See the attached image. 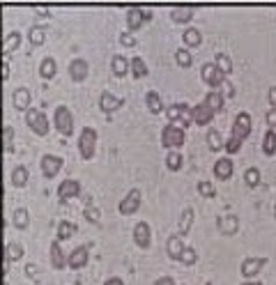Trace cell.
Segmentation results:
<instances>
[{
	"instance_id": "obj_1",
	"label": "cell",
	"mask_w": 276,
	"mask_h": 285,
	"mask_svg": "<svg viewBox=\"0 0 276 285\" xmlns=\"http://www.w3.org/2000/svg\"><path fill=\"white\" fill-rule=\"evenodd\" d=\"M184 140H187V131L180 125L168 122V125L163 127V131H161V145L163 147H168V150L173 152V150H177V147H182Z\"/></svg>"
},
{
	"instance_id": "obj_2",
	"label": "cell",
	"mask_w": 276,
	"mask_h": 285,
	"mask_svg": "<svg viewBox=\"0 0 276 285\" xmlns=\"http://www.w3.org/2000/svg\"><path fill=\"white\" fill-rule=\"evenodd\" d=\"M78 152H81V159L90 161L97 152V129L92 127H83L81 134H78Z\"/></svg>"
},
{
	"instance_id": "obj_3",
	"label": "cell",
	"mask_w": 276,
	"mask_h": 285,
	"mask_svg": "<svg viewBox=\"0 0 276 285\" xmlns=\"http://www.w3.org/2000/svg\"><path fill=\"white\" fill-rule=\"evenodd\" d=\"M53 125L60 131V136L69 138L74 134V113L67 108V106H58L56 113H53Z\"/></svg>"
},
{
	"instance_id": "obj_4",
	"label": "cell",
	"mask_w": 276,
	"mask_h": 285,
	"mask_svg": "<svg viewBox=\"0 0 276 285\" xmlns=\"http://www.w3.org/2000/svg\"><path fill=\"white\" fill-rule=\"evenodd\" d=\"M150 19H152L150 10H143V7H129L127 10V28H129V32L141 30L145 23H150Z\"/></svg>"
},
{
	"instance_id": "obj_5",
	"label": "cell",
	"mask_w": 276,
	"mask_h": 285,
	"mask_svg": "<svg viewBox=\"0 0 276 285\" xmlns=\"http://www.w3.org/2000/svg\"><path fill=\"white\" fill-rule=\"evenodd\" d=\"M141 200H143L141 189H131V191L122 198V202H120V207L118 209H120L122 216H134V214L141 209Z\"/></svg>"
},
{
	"instance_id": "obj_6",
	"label": "cell",
	"mask_w": 276,
	"mask_h": 285,
	"mask_svg": "<svg viewBox=\"0 0 276 285\" xmlns=\"http://www.w3.org/2000/svg\"><path fill=\"white\" fill-rule=\"evenodd\" d=\"M26 125L30 127V129L35 131L37 136H46L48 129H51V127H48L46 115H44L42 110H32V108L26 113Z\"/></svg>"
},
{
	"instance_id": "obj_7",
	"label": "cell",
	"mask_w": 276,
	"mask_h": 285,
	"mask_svg": "<svg viewBox=\"0 0 276 285\" xmlns=\"http://www.w3.org/2000/svg\"><path fill=\"white\" fill-rule=\"evenodd\" d=\"M200 78H203V83L209 85L212 90L221 88V85H224V81H226V76L219 72V67H216L214 63L203 65V69H200Z\"/></svg>"
},
{
	"instance_id": "obj_8",
	"label": "cell",
	"mask_w": 276,
	"mask_h": 285,
	"mask_svg": "<svg viewBox=\"0 0 276 285\" xmlns=\"http://www.w3.org/2000/svg\"><path fill=\"white\" fill-rule=\"evenodd\" d=\"M90 262V244H83V246H76V249L72 251V253L67 255V264H69V269L78 271V269H83L85 264Z\"/></svg>"
},
{
	"instance_id": "obj_9",
	"label": "cell",
	"mask_w": 276,
	"mask_h": 285,
	"mask_svg": "<svg viewBox=\"0 0 276 285\" xmlns=\"http://www.w3.org/2000/svg\"><path fill=\"white\" fill-rule=\"evenodd\" d=\"M251 129H253V122H251L249 113H240L233 122V136L240 140H246L251 136Z\"/></svg>"
},
{
	"instance_id": "obj_10",
	"label": "cell",
	"mask_w": 276,
	"mask_h": 285,
	"mask_svg": "<svg viewBox=\"0 0 276 285\" xmlns=\"http://www.w3.org/2000/svg\"><path fill=\"white\" fill-rule=\"evenodd\" d=\"M39 166H42V175L51 180V177H56L58 173L63 170L65 161H63V156H56V154H44V156H42V163H39Z\"/></svg>"
},
{
	"instance_id": "obj_11",
	"label": "cell",
	"mask_w": 276,
	"mask_h": 285,
	"mask_svg": "<svg viewBox=\"0 0 276 285\" xmlns=\"http://www.w3.org/2000/svg\"><path fill=\"white\" fill-rule=\"evenodd\" d=\"M134 242L138 249H150V244H152V230L150 225H147L145 221H138L136 223V228H134Z\"/></svg>"
},
{
	"instance_id": "obj_12",
	"label": "cell",
	"mask_w": 276,
	"mask_h": 285,
	"mask_svg": "<svg viewBox=\"0 0 276 285\" xmlns=\"http://www.w3.org/2000/svg\"><path fill=\"white\" fill-rule=\"evenodd\" d=\"M265 264H267V258H244V262H242V276L246 280H253V276L260 274Z\"/></svg>"
},
{
	"instance_id": "obj_13",
	"label": "cell",
	"mask_w": 276,
	"mask_h": 285,
	"mask_svg": "<svg viewBox=\"0 0 276 285\" xmlns=\"http://www.w3.org/2000/svg\"><path fill=\"white\" fill-rule=\"evenodd\" d=\"M88 74H90V65L85 63L83 58H76V60L69 63V76H72L74 83H83Z\"/></svg>"
},
{
	"instance_id": "obj_14",
	"label": "cell",
	"mask_w": 276,
	"mask_h": 285,
	"mask_svg": "<svg viewBox=\"0 0 276 285\" xmlns=\"http://www.w3.org/2000/svg\"><path fill=\"white\" fill-rule=\"evenodd\" d=\"M191 115H193V122H196V125H200V127H207L209 122H212L214 120V110L209 108L207 104H205V101H200V104H196L191 108Z\"/></svg>"
},
{
	"instance_id": "obj_15",
	"label": "cell",
	"mask_w": 276,
	"mask_h": 285,
	"mask_svg": "<svg viewBox=\"0 0 276 285\" xmlns=\"http://www.w3.org/2000/svg\"><path fill=\"white\" fill-rule=\"evenodd\" d=\"M81 196V182L78 180H65L60 187H58V198L60 200H72V198Z\"/></svg>"
},
{
	"instance_id": "obj_16",
	"label": "cell",
	"mask_w": 276,
	"mask_h": 285,
	"mask_svg": "<svg viewBox=\"0 0 276 285\" xmlns=\"http://www.w3.org/2000/svg\"><path fill=\"white\" fill-rule=\"evenodd\" d=\"M216 228H219L221 235H237L240 233V218L235 216V214H226V216L219 218V223H216Z\"/></svg>"
},
{
	"instance_id": "obj_17",
	"label": "cell",
	"mask_w": 276,
	"mask_h": 285,
	"mask_svg": "<svg viewBox=\"0 0 276 285\" xmlns=\"http://www.w3.org/2000/svg\"><path fill=\"white\" fill-rule=\"evenodd\" d=\"M122 104H125V99L115 97V94H111V92H101V97H99V108L104 110V113H115V110L122 108Z\"/></svg>"
},
{
	"instance_id": "obj_18",
	"label": "cell",
	"mask_w": 276,
	"mask_h": 285,
	"mask_svg": "<svg viewBox=\"0 0 276 285\" xmlns=\"http://www.w3.org/2000/svg\"><path fill=\"white\" fill-rule=\"evenodd\" d=\"M30 99H32V94L28 88H16L14 97H12V104H14L16 110H26L28 113V110H30Z\"/></svg>"
},
{
	"instance_id": "obj_19",
	"label": "cell",
	"mask_w": 276,
	"mask_h": 285,
	"mask_svg": "<svg viewBox=\"0 0 276 285\" xmlns=\"http://www.w3.org/2000/svg\"><path fill=\"white\" fill-rule=\"evenodd\" d=\"M184 249H187V246H184V237H182V235H171V237H168L166 253L171 255L173 260H180V255H182Z\"/></svg>"
},
{
	"instance_id": "obj_20",
	"label": "cell",
	"mask_w": 276,
	"mask_h": 285,
	"mask_svg": "<svg viewBox=\"0 0 276 285\" xmlns=\"http://www.w3.org/2000/svg\"><path fill=\"white\" fill-rule=\"evenodd\" d=\"M51 264L53 269H65V267H69L67 264V255L63 253V246H60V239H56V242L51 244Z\"/></svg>"
},
{
	"instance_id": "obj_21",
	"label": "cell",
	"mask_w": 276,
	"mask_h": 285,
	"mask_svg": "<svg viewBox=\"0 0 276 285\" xmlns=\"http://www.w3.org/2000/svg\"><path fill=\"white\" fill-rule=\"evenodd\" d=\"M21 39H23V35L19 30L7 32L5 39H3V55H10V53L19 51V46H21Z\"/></svg>"
},
{
	"instance_id": "obj_22",
	"label": "cell",
	"mask_w": 276,
	"mask_h": 285,
	"mask_svg": "<svg viewBox=\"0 0 276 285\" xmlns=\"http://www.w3.org/2000/svg\"><path fill=\"white\" fill-rule=\"evenodd\" d=\"M193 12H196L193 5H177L171 10V19L175 23H189L193 19Z\"/></svg>"
},
{
	"instance_id": "obj_23",
	"label": "cell",
	"mask_w": 276,
	"mask_h": 285,
	"mask_svg": "<svg viewBox=\"0 0 276 285\" xmlns=\"http://www.w3.org/2000/svg\"><path fill=\"white\" fill-rule=\"evenodd\" d=\"M233 161L228 159V156H226V159H219L216 161V163H214V175H216V180H230V177H233Z\"/></svg>"
},
{
	"instance_id": "obj_24",
	"label": "cell",
	"mask_w": 276,
	"mask_h": 285,
	"mask_svg": "<svg viewBox=\"0 0 276 285\" xmlns=\"http://www.w3.org/2000/svg\"><path fill=\"white\" fill-rule=\"evenodd\" d=\"M111 69H113V74L118 78L127 76V74H131V63L127 60L125 55H113V60H111Z\"/></svg>"
},
{
	"instance_id": "obj_25",
	"label": "cell",
	"mask_w": 276,
	"mask_h": 285,
	"mask_svg": "<svg viewBox=\"0 0 276 285\" xmlns=\"http://www.w3.org/2000/svg\"><path fill=\"white\" fill-rule=\"evenodd\" d=\"M145 106L147 110H150L152 115H159L163 110V101H161V94L156 92V90H150V92L145 94Z\"/></svg>"
},
{
	"instance_id": "obj_26",
	"label": "cell",
	"mask_w": 276,
	"mask_h": 285,
	"mask_svg": "<svg viewBox=\"0 0 276 285\" xmlns=\"http://www.w3.org/2000/svg\"><path fill=\"white\" fill-rule=\"evenodd\" d=\"M205 104H207L214 113H221L226 106V97L221 92H216V90H212V92H207V97H205Z\"/></svg>"
},
{
	"instance_id": "obj_27",
	"label": "cell",
	"mask_w": 276,
	"mask_h": 285,
	"mask_svg": "<svg viewBox=\"0 0 276 285\" xmlns=\"http://www.w3.org/2000/svg\"><path fill=\"white\" fill-rule=\"evenodd\" d=\"M56 74H58V63L53 58H44L42 65H39V76H42L44 81H51Z\"/></svg>"
},
{
	"instance_id": "obj_28",
	"label": "cell",
	"mask_w": 276,
	"mask_h": 285,
	"mask_svg": "<svg viewBox=\"0 0 276 285\" xmlns=\"http://www.w3.org/2000/svg\"><path fill=\"white\" fill-rule=\"evenodd\" d=\"M207 147L212 152H221L226 147V140L221 138V131L219 129H209L207 131Z\"/></svg>"
},
{
	"instance_id": "obj_29",
	"label": "cell",
	"mask_w": 276,
	"mask_h": 285,
	"mask_svg": "<svg viewBox=\"0 0 276 285\" xmlns=\"http://www.w3.org/2000/svg\"><path fill=\"white\" fill-rule=\"evenodd\" d=\"M76 223L74 221H60L58 223V239L60 242H65V239H72L74 235H76Z\"/></svg>"
},
{
	"instance_id": "obj_30",
	"label": "cell",
	"mask_w": 276,
	"mask_h": 285,
	"mask_svg": "<svg viewBox=\"0 0 276 285\" xmlns=\"http://www.w3.org/2000/svg\"><path fill=\"white\" fill-rule=\"evenodd\" d=\"M214 65L219 67V72L224 74L226 78L233 74V60H230V55H226V53H216V55H214Z\"/></svg>"
},
{
	"instance_id": "obj_31",
	"label": "cell",
	"mask_w": 276,
	"mask_h": 285,
	"mask_svg": "<svg viewBox=\"0 0 276 285\" xmlns=\"http://www.w3.org/2000/svg\"><path fill=\"white\" fill-rule=\"evenodd\" d=\"M182 166H184V156L180 154L177 150L168 152V154H166V168H168V170H171V173H177Z\"/></svg>"
},
{
	"instance_id": "obj_32",
	"label": "cell",
	"mask_w": 276,
	"mask_h": 285,
	"mask_svg": "<svg viewBox=\"0 0 276 285\" xmlns=\"http://www.w3.org/2000/svg\"><path fill=\"white\" fill-rule=\"evenodd\" d=\"M182 39H184V44L191 46V48H196V46L203 44V35H200V30H196V28H187L184 35H182Z\"/></svg>"
},
{
	"instance_id": "obj_33",
	"label": "cell",
	"mask_w": 276,
	"mask_h": 285,
	"mask_svg": "<svg viewBox=\"0 0 276 285\" xmlns=\"http://www.w3.org/2000/svg\"><path fill=\"white\" fill-rule=\"evenodd\" d=\"M12 184H14L16 189H23L28 184V168L26 166H16L14 170H12Z\"/></svg>"
},
{
	"instance_id": "obj_34",
	"label": "cell",
	"mask_w": 276,
	"mask_h": 285,
	"mask_svg": "<svg viewBox=\"0 0 276 285\" xmlns=\"http://www.w3.org/2000/svg\"><path fill=\"white\" fill-rule=\"evenodd\" d=\"M5 255L12 260V262H14V260H21L23 255H26V249H23V244H19V242H7Z\"/></svg>"
},
{
	"instance_id": "obj_35",
	"label": "cell",
	"mask_w": 276,
	"mask_h": 285,
	"mask_svg": "<svg viewBox=\"0 0 276 285\" xmlns=\"http://www.w3.org/2000/svg\"><path fill=\"white\" fill-rule=\"evenodd\" d=\"M12 221H14V228L26 230L28 223H30V214H28L26 207H19V209L14 212V216H12Z\"/></svg>"
},
{
	"instance_id": "obj_36",
	"label": "cell",
	"mask_w": 276,
	"mask_h": 285,
	"mask_svg": "<svg viewBox=\"0 0 276 285\" xmlns=\"http://www.w3.org/2000/svg\"><path fill=\"white\" fill-rule=\"evenodd\" d=\"M28 39H30L32 46H42L44 39H46V28L42 26H32L30 32H28Z\"/></svg>"
},
{
	"instance_id": "obj_37",
	"label": "cell",
	"mask_w": 276,
	"mask_h": 285,
	"mask_svg": "<svg viewBox=\"0 0 276 285\" xmlns=\"http://www.w3.org/2000/svg\"><path fill=\"white\" fill-rule=\"evenodd\" d=\"M191 223H193V207H184L182 209V216H180V235H187L191 230Z\"/></svg>"
},
{
	"instance_id": "obj_38",
	"label": "cell",
	"mask_w": 276,
	"mask_h": 285,
	"mask_svg": "<svg viewBox=\"0 0 276 285\" xmlns=\"http://www.w3.org/2000/svg\"><path fill=\"white\" fill-rule=\"evenodd\" d=\"M262 152H265L267 156L276 154V131L274 129H269L265 134V138H262Z\"/></svg>"
},
{
	"instance_id": "obj_39",
	"label": "cell",
	"mask_w": 276,
	"mask_h": 285,
	"mask_svg": "<svg viewBox=\"0 0 276 285\" xmlns=\"http://www.w3.org/2000/svg\"><path fill=\"white\" fill-rule=\"evenodd\" d=\"M131 63V76L134 78H143V76H147V65H145V60L143 58H131L129 60Z\"/></svg>"
},
{
	"instance_id": "obj_40",
	"label": "cell",
	"mask_w": 276,
	"mask_h": 285,
	"mask_svg": "<svg viewBox=\"0 0 276 285\" xmlns=\"http://www.w3.org/2000/svg\"><path fill=\"white\" fill-rule=\"evenodd\" d=\"M83 216H85V221H90V223H99L101 212H99V207H94V205H92V198H88V200H85Z\"/></svg>"
},
{
	"instance_id": "obj_41",
	"label": "cell",
	"mask_w": 276,
	"mask_h": 285,
	"mask_svg": "<svg viewBox=\"0 0 276 285\" xmlns=\"http://www.w3.org/2000/svg\"><path fill=\"white\" fill-rule=\"evenodd\" d=\"M175 63L180 65V67L189 69V67H191V65H193V55L187 51V48L182 46V48H177V51H175Z\"/></svg>"
},
{
	"instance_id": "obj_42",
	"label": "cell",
	"mask_w": 276,
	"mask_h": 285,
	"mask_svg": "<svg viewBox=\"0 0 276 285\" xmlns=\"http://www.w3.org/2000/svg\"><path fill=\"white\" fill-rule=\"evenodd\" d=\"M3 145H5L7 154L14 152V129H12V127H5V129H3Z\"/></svg>"
},
{
	"instance_id": "obj_43",
	"label": "cell",
	"mask_w": 276,
	"mask_h": 285,
	"mask_svg": "<svg viewBox=\"0 0 276 285\" xmlns=\"http://www.w3.org/2000/svg\"><path fill=\"white\" fill-rule=\"evenodd\" d=\"M196 191H198L203 198H214V196H216V187H214L212 182H198Z\"/></svg>"
},
{
	"instance_id": "obj_44",
	"label": "cell",
	"mask_w": 276,
	"mask_h": 285,
	"mask_svg": "<svg viewBox=\"0 0 276 285\" xmlns=\"http://www.w3.org/2000/svg\"><path fill=\"white\" fill-rule=\"evenodd\" d=\"M196 260H198V253H196V249H191V246H187V249L182 251V255H180V262L187 264V267L196 264Z\"/></svg>"
},
{
	"instance_id": "obj_45",
	"label": "cell",
	"mask_w": 276,
	"mask_h": 285,
	"mask_svg": "<svg viewBox=\"0 0 276 285\" xmlns=\"http://www.w3.org/2000/svg\"><path fill=\"white\" fill-rule=\"evenodd\" d=\"M260 180H262V175H260V170H258V168H249V170L244 173V182L249 184V187H258V184H260Z\"/></svg>"
},
{
	"instance_id": "obj_46",
	"label": "cell",
	"mask_w": 276,
	"mask_h": 285,
	"mask_svg": "<svg viewBox=\"0 0 276 285\" xmlns=\"http://www.w3.org/2000/svg\"><path fill=\"white\" fill-rule=\"evenodd\" d=\"M242 143H244V140H240V138H235V136H230V138L226 140V147H224V150L228 152V154H237V152L242 150Z\"/></svg>"
},
{
	"instance_id": "obj_47",
	"label": "cell",
	"mask_w": 276,
	"mask_h": 285,
	"mask_svg": "<svg viewBox=\"0 0 276 285\" xmlns=\"http://www.w3.org/2000/svg\"><path fill=\"white\" fill-rule=\"evenodd\" d=\"M166 115L171 122H180V118H182V104H171L166 108Z\"/></svg>"
},
{
	"instance_id": "obj_48",
	"label": "cell",
	"mask_w": 276,
	"mask_h": 285,
	"mask_svg": "<svg viewBox=\"0 0 276 285\" xmlns=\"http://www.w3.org/2000/svg\"><path fill=\"white\" fill-rule=\"evenodd\" d=\"M120 44H122V46H129V48H134V46H136V39L131 37V32H129V30L120 32Z\"/></svg>"
},
{
	"instance_id": "obj_49",
	"label": "cell",
	"mask_w": 276,
	"mask_h": 285,
	"mask_svg": "<svg viewBox=\"0 0 276 285\" xmlns=\"http://www.w3.org/2000/svg\"><path fill=\"white\" fill-rule=\"evenodd\" d=\"M221 94H224L226 99H230V97H235V85L230 83L228 78L224 81V85H221Z\"/></svg>"
},
{
	"instance_id": "obj_50",
	"label": "cell",
	"mask_w": 276,
	"mask_h": 285,
	"mask_svg": "<svg viewBox=\"0 0 276 285\" xmlns=\"http://www.w3.org/2000/svg\"><path fill=\"white\" fill-rule=\"evenodd\" d=\"M265 122H267V127H269V129L276 131V108H269V110H267Z\"/></svg>"
},
{
	"instance_id": "obj_51",
	"label": "cell",
	"mask_w": 276,
	"mask_h": 285,
	"mask_svg": "<svg viewBox=\"0 0 276 285\" xmlns=\"http://www.w3.org/2000/svg\"><path fill=\"white\" fill-rule=\"evenodd\" d=\"M37 274H39V267H37L35 262H28L26 264V276L28 278H37Z\"/></svg>"
},
{
	"instance_id": "obj_52",
	"label": "cell",
	"mask_w": 276,
	"mask_h": 285,
	"mask_svg": "<svg viewBox=\"0 0 276 285\" xmlns=\"http://www.w3.org/2000/svg\"><path fill=\"white\" fill-rule=\"evenodd\" d=\"M154 285H177V283L171 278V276H159V278L154 280Z\"/></svg>"
},
{
	"instance_id": "obj_53",
	"label": "cell",
	"mask_w": 276,
	"mask_h": 285,
	"mask_svg": "<svg viewBox=\"0 0 276 285\" xmlns=\"http://www.w3.org/2000/svg\"><path fill=\"white\" fill-rule=\"evenodd\" d=\"M12 76V69H10V63H7V58L3 60V81H10Z\"/></svg>"
},
{
	"instance_id": "obj_54",
	"label": "cell",
	"mask_w": 276,
	"mask_h": 285,
	"mask_svg": "<svg viewBox=\"0 0 276 285\" xmlns=\"http://www.w3.org/2000/svg\"><path fill=\"white\" fill-rule=\"evenodd\" d=\"M267 97H269L271 108H276V85H274V88H269V94H267Z\"/></svg>"
},
{
	"instance_id": "obj_55",
	"label": "cell",
	"mask_w": 276,
	"mask_h": 285,
	"mask_svg": "<svg viewBox=\"0 0 276 285\" xmlns=\"http://www.w3.org/2000/svg\"><path fill=\"white\" fill-rule=\"evenodd\" d=\"M104 285H125V280H122V278H118V276H111V278L106 280Z\"/></svg>"
},
{
	"instance_id": "obj_56",
	"label": "cell",
	"mask_w": 276,
	"mask_h": 285,
	"mask_svg": "<svg viewBox=\"0 0 276 285\" xmlns=\"http://www.w3.org/2000/svg\"><path fill=\"white\" fill-rule=\"evenodd\" d=\"M10 264H12V260L5 255V258H3V271H5V276L10 274Z\"/></svg>"
},
{
	"instance_id": "obj_57",
	"label": "cell",
	"mask_w": 276,
	"mask_h": 285,
	"mask_svg": "<svg viewBox=\"0 0 276 285\" xmlns=\"http://www.w3.org/2000/svg\"><path fill=\"white\" fill-rule=\"evenodd\" d=\"M35 12H37V14H42V16L51 14V10H48V7H35Z\"/></svg>"
},
{
	"instance_id": "obj_58",
	"label": "cell",
	"mask_w": 276,
	"mask_h": 285,
	"mask_svg": "<svg viewBox=\"0 0 276 285\" xmlns=\"http://www.w3.org/2000/svg\"><path fill=\"white\" fill-rule=\"evenodd\" d=\"M242 285H262V283H260V280H244Z\"/></svg>"
},
{
	"instance_id": "obj_59",
	"label": "cell",
	"mask_w": 276,
	"mask_h": 285,
	"mask_svg": "<svg viewBox=\"0 0 276 285\" xmlns=\"http://www.w3.org/2000/svg\"><path fill=\"white\" fill-rule=\"evenodd\" d=\"M274 216H276V207H274Z\"/></svg>"
}]
</instances>
